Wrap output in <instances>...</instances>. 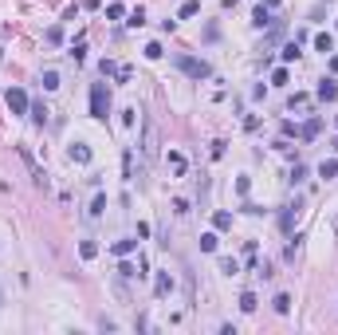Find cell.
<instances>
[{"mask_svg": "<svg viewBox=\"0 0 338 335\" xmlns=\"http://www.w3.org/2000/svg\"><path fill=\"white\" fill-rule=\"evenodd\" d=\"M0 304H4V292H0Z\"/></svg>", "mask_w": 338, "mask_h": 335, "instance_id": "23", "label": "cell"}, {"mask_svg": "<svg viewBox=\"0 0 338 335\" xmlns=\"http://www.w3.org/2000/svg\"><path fill=\"white\" fill-rule=\"evenodd\" d=\"M275 312H280V316H287V312H291V296H287V292H280V296H275Z\"/></svg>", "mask_w": 338, "mask_h": 335, "instance_id": "8", "label": "cell"}, {"mask_svg": "<svg viewBox=\"0 0 338 335\" xmlns=\"http://www.w3.org/2000/svg\"><path fill=\"white\" fill-rule=\"evenodd\" d=\"M299 134H303V138H315V134H319V119H311L307 126H303V130H299Z\"/></svg>", "mask_w": 338, "mask_h": 335, "instance_id": "16", "label": "cell"}, {"mask_svg": "<svg viewBox=\"0 0 338 335\" xmlns=\"http://www.w3.org/2000/svg\"><path fill=\"white\" fill-rule=\"evenodd\" d=\"M169 288H173V280H169V276H158V296H165Z\"/></svg>", "mask_w": 338, "mask_h": 335, "instance_id": "19", "label": "cell"}, {"mask_svg": "<svg viewBox=\"0 0 338 335\" xmlns=\"http://www.w3.org/2000/svg\"><path fill=\"white\" fill-rule=\"evenodd\" d=\"M32 119H36V122H47V107H44V103H36V107H32Z\"/></svg>", "mask_w": 338, "mask_h": 335, "instance_id": "18", "label": "cell"}, {"mask_svg": "<svg viewBox=\"0 0 338 335\" xmlns=\"http://www.w3.org/2000/svg\"><path fill=\"white\" fill-rule=\"evenodd\" d=\"M334 122H338V119H334Z\"/></svg>", "mask_w": 338, "mask_h": 335, "instance_id": "24", "label": "cell"}, {"mask_svg": "<svg viewBox=\"0 0 338 335\" xmlns=\"http://www.w3.org/2000/svg\"><path fill=\"white\" fill-rule=\"evenodd\" d=\"M280 55H283V60H287V63H291L295 55H299V40H295V44H287V47H283V51H280Z\"/></svg>", "mask_w": 338, "mask_h": 335, "instance_id": "15", "label": "cell"}, {"mask_svg": "<svg viewBox=\"0 0 338 335\" xmlns=\"http://www.w3.org/2000/svg\"><path fill=\"white\" fill-rule=\"evenodd\" d=\"M252 24H256V28H264V24H271V16H267V8H264V4H260V8L252 12Z\"/></svg>", "mask_w": 338, "mask_h": 335, "instance_id": "7", "label": "cell"}, {"mask_svg": "<svg viewBox=\"0 0 338 335\" xmlns=\"http://www.w3.org/2000/svg\"><path fill=\"white\" fill-rule=\"evenodd\" d=\"M134 248H138V241H118V244H114V253H118V257H130Z\"/></svg>", "mask_w": 338, "mask_h": 335, "instance_id": "10", "label": "cell"}, {"mask_svg": "<svg viewBox=\"0 0 338 335\" xmlns=\"http://www.w3.org/2000/svg\"><path fill=\"white\" fill-rule=\"evenodd\" d=\"M319 178H326V182H330V178H338V162H334V158H326L323 166H319Z\"/></svg>", "mask_w": 338, "mask_h": 335, "instance_id": "6", "label": "cell"}, {"mask_svg": "<svg viewBox=\"0 0 338 335\" xmlns=\"http://www.w3.org/2000/svg\"><path fill=\"white\" fill-rule=\"evenodd\" d=\"M240 308H244V312H256V296H252V292H244V296H240Z\"/></svg>", "mask_w": 338, "mask_h": 335, "instance_id": "17", "label": "cell"}, {"mask_svg": "<svg viewBox=\"0 0 338 335\" xmlns=\"http://www.w3.org/2000/svg\"><path fill=\"white\" fill-rule=\"evenodd\" d=\"M71 162H90V146L75 142V146H71Z\"/></svg>", "mask_w": 338, "mask_h": 335, "instance_id": "5", "label": "cell"}, {"mask_svg": "<svg viewBox=\"0 0 338 335\" xmlns=\"http://www.w3.org/2000/svg\"><path fill=\"white\" fill-rule=\"evenodd\" d=\"M315 47H319V51H330V47H334V40L323 32V36H315Z\"/></svg>", "mask_w": 338, "mask_h": 335, "instance_id": "13", "label": "cell"}, {"mask_svg": "<svg viewBox=\"0 0 338 335\" xmlns=\"http://www.w3.org/2000/svg\"><path fill=\"white\" fill-rule=\"evenodd\" d=\"M319 99H323V103H334L338 99V83L334 79H323V83H319Z\"/></svg>", "mask_w": 338, "mask_h": 335, "instance_id": "4", "label": "cell"}, {"mask_svg": "<svg viewBox=\"0 0 338 335\" xmlns=\"http://www.w3.org/2000/svg\"><path fill=\"white\" fill-rule=\"evenodd\" d=\"M103 209H106V198H103V193H99V198H95V205H90V213L99 217V213H103Z\"/></svg>", "mask_w": 338, "mask_h": 335, "instance_id": "22", "label": "cell"}, {"mask_svg": "<svg viewBox=\"0 0 338 335\" xmlns=\"http://www.w3.org/2000/svg\"><path fill=\"white\" fill-rule=\"evenodd\" d=\"M106 115H110V95H106L103 83H95V87H90V119L106 122Z\"/></svg>", "mask_w": 338, "mask_h": 335, "instance_id": "1", "label": "cell"}, {"mask_svg": "<svg viewBox=\"0 0 338 335\" xmlns=\"http://www.w3.org/2000/svg\"><path fill=\"white\" fill-rule=\"evenodd\" d=\"M79 253H83V260H90L95 253H99V244H95V241H83V244H79Z\"/></svg>", "mask_w": 338, "mask_h": 335, "instance_id": "12", "label": "cell"}, {"mask_svg": "<svg viewBox=\"0 0 338 335\" xmlns=\"http://www.w3.org/2000/svg\"><path fill=\"white\" fill-rule=\"evenodd\" d=\"M181 71H185V75H193V79H208V63L205 60H193V55H181Z\"/></svg>", "mask_w": 338, "mask_h": 335, "instance_id": "2", "label": "cell"}, {"mask_svg": "<svg viewBox=\"0 0 338 335\" xmlns=\"http://www.w3.org/2000/svg\"><path fill=\"white\" fill-rule=\"evenodd\" d=\"M146 55L149 60H162V44H146Z\"/></svg>", "mask_w": 338, "mask_h": 335, "instance_id": "21", "label": "cell"}, {"mask_svg": "<svg viewBox=\"0 0 338 335\" xmlns=\"http://www.w3.org/2000/svg\"><path fill=\"white\" fill-rule=\"evenodd\" d=\"M201 12V4L197 0H189V4H181V20H189V16H197Z\"/></svg>", "mask_w": 338, "mask_h": 335, "instance_id": "11", "label": "cell"}, {"mask_svg": "<svg viewBox=\"0 0 338 335\" xmlns=\"http://www.w3.org/2000/svg\"><path fill=\"white\" fill-rule=\"evenodd\" d=\"M55 87H59V75L55 71H44V91H55Z\"/></svg>", "mask_w": 338, "mask_h": 335, "instance_id": "14", "label": "cell"}, {"mask_svg": "<svg viewBox=\"0 0 338 335\" xmlns=\"http://www.w3.org/2000/svg\"><path fill=\"white\" fill-rule=\"evenodd\" d=\"M217 229H232V213H217Z\"/></svg>", "mask_w": 338, "mask_h": 335, "instance_id": "20", "label": "cell"}, {"mask_svg": "<svg viewBox=\"0 0 338 335\" xmlns=\"http://www.w3.org/2000/svg\"><path fill=\"white\" fill-rule=\"evenodd\" d=\"M201 253H217V233H205L201 237Z\"/></svg>", "mask_w": 338, "mask_h": 335, "instance_id": "9", "label": "cell"}, {"mask_svg": "<svg viewBox=\"0 0 338 335\" xmlns=\"http://www.w3.org/2000/svg\"><path fill=\"white\" fill-rule=\"evenodd\" d=\"M8 110H12V115H24V110H28V95L20 91V87L8 91Z\"/></svg>", "mask_w": 338, "mask_h": 335, "instance_id": "3", "label": "cell"}]
</instances>
